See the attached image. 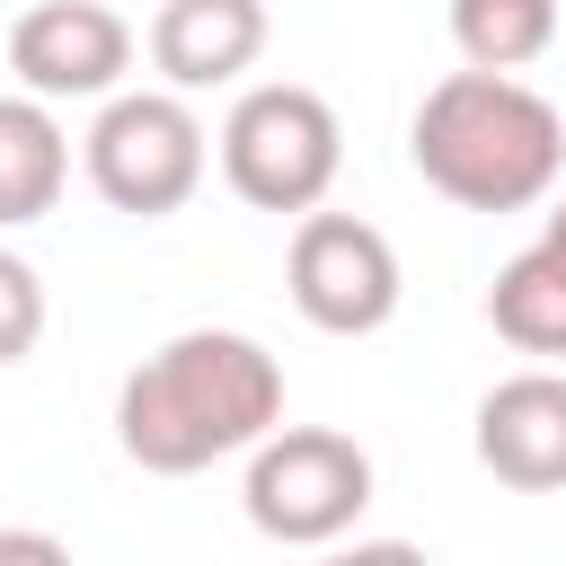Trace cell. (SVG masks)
<instances>
[{
	"mask_svg": "<svg viewBox=\"0 0 566 566\" xmlns=\"http://www.w3.org/2000/svg\"><path fill=\"white\" fill-rule=\"evenodd\" d=\"M274 424H283V363L248 327H177L115 389V442L150 478H195L212 460H239Z\"/></svg>",
	"mask_w": 566,
	"mask_h": 566,
	"instance_id": "obj_1",
	"label": "cell"
},
{
	"mask_svg": "<svg viewBox=\"0 0 566 566\" xmlns=\"http://www.w3.org/2000/svg\"><path fill=\"white\" fill-rule=\"evenodd\" d=\"M416 177L460 212H531L566 177V115L513 71H442L407 124Z\"/></svg>",
	"mask_w": 566,
	"mask_h": 566,
	"instance_id": "obj_2",
	"label": "cell"
},
{
	"mask_svg": "<svg viewBox=\"0 0 566 566\" xmlns=\"http://www.w3.org/2000/svg\"><path fill=\"white\" fill-rule=\"evenodd\" d=\"M80 168H88L106 212L168 221L195 203V186L212 168V133L186 106V88H106L88 133H80Z\"/></svg>",
	"mask_w": 566,
	"mask_h": 566,
	"instance_id": "obj_3",
	"label": "cell"
},
{
	"mask_svg": "<svg viewBox=\"0 0 566 566\" xmlns=\"http://www.w3.org/2000/svg\"><path fill=\"white\" fill-rule=\"evenodd\" d=\"M345 168V124L301 80H256L221 115V177L248 212H310Z\"/></svg>",
	"mask_w": 566,
	"mask_h": 566,
	"instance_id": "obj_4",
	"label": "cell"
},
{
	"mask_svg": "<svg viewBox=\"0 0 566 566\" xmlns=\"http://www.w3.org/2000/svg\"><path fill=\"white\" fill-rule=\"evenodd\" d=\"M239 504L283 548H327L371 513V451L336 424H274L248 442Z\"/></svg>",
	"mask_w": 566,
	"mask_h": 566,
	"instance_id": "obj_5",
	"label": "cell"
},
{
	"mask_svg": "<svg viewBox=\"0 0 566 566\" xmlns=\"http://www.w3.org/2000/svg\"><path fill=\"white\" fill-rule=\"evenodd\" d=\"M283 292L318 336H380L407 301L398 248L389 230H371L363 212H292V256H283Z\"/></svg>",
	"mask_w": 566,
	"mask_h": 566,
	"instance_id": "obj_6",
	"label": "cell"
},
{
	"mask_svg": "<svg viewBox=\"0 0 566 566\" xmlns=\"http://www.w3.org/2000/svg\"><path fill=\"white\" fill-rule=\"evenodd\" d=\"M9 71L27 97L71 106V97H106L133 71V27L115 0H35L9 27Z\"/></svg>",
	"mask_w": 566,
	"mask_h": 566,
	"instance_id": "obj_7",
	"label": "cell"
},
{
	"mask_svg": "<svg viewBox=\"0 0 566 566\" xmlns=\"http://www.w3.org/2000/svg\"><path fill=\"white\" fill-rule=\"evenodd\" d=\"M478 469L513 495H566V371L531 363L478 398Z\"/></svg>",
	"mask_w": 566,
	"mask_h": 566,
	"instance_id": "obj_8",
	"label": "cell"
},
{
	"mask_svg": "<svg viewBox=\"0 0 566 566\" xmlns=\"http://www.w3.org/2000/svg\"><path fill=\"white\" fill-rule=\"evenodd\" d=\"M265 53V0H159L150 18V71L186 97L248 80Z\"/></svg>",
	"mask_w": 566,
	"mask_h": 566,
	"instance_id": "obj_9",
	"label": "cell"
},
{
	"mask_svg": "<svg viewBox=\"0 0 566 566\" xmlns=\"http://www.w3.org/2000/svg\"><path fill=\"white\" fill-rule=\"evenodd\" d=\"M71 186V133L44 97H0V230H27Z\"/></svg>",
	"mask_w": 566,
	"mask_h": 566,
	"instance_id": "obj_10",
	"label": "cell"
},
{
	"mask_svg": "<svg viewBox=\"0 0 566 566\" xmlns=\"http://www.w3.org/2000/svg\"><path fill=\"white\" fill-rule=\"evenodd\" d=\"M486 327H495L513 354L557 363V354H566V248L531 239L522 256H504L495 283H486Z\"/></svg>",
	"mask_w": 566,
	"mask_h": 566,
	"instance_id": "obj_11",
	"label": "cell"
},
{
	"mask_svg": "<svg viewBox=\"0 0 566 566\" xmlns=\"http://www.w3.org/2000/svg\"><path fill=\"white\" fill-rule=\"evenodd\" d=\"M451 44L478 71H531L557 44V0H451Z\"/></svg>",
	"mask_w": 566,
	"mask_h": 566,
	"instance_id": "obj_12",
	"label": "cell"
},
{
	"mask_svg": "<svg viewBox=\"0 0 566 566\" xmlns=\"http://www.w3.org/2000/svg\"><path fill=\"white\" fill-rule=\"evenodd\" d=\"M35 336H44V274H35L18 248H0V371L27 363Z\"/></svg>",
	"mask_w": 566,
	"mask_h": 566,
	"instance_id": "obj_13",
	"label": "cell"
},
{
	"mask_svg": "<svg viewBox=\"0 0 566 566\" xmlns=\"http://www.w3.org/2000/svg\"><path fill=\"white\" fill-rule=\"evenodd\" d=\"M0 557H44V566H62L71 548H62L53 531H0Z\"/></svg>",
	"mask_w": 566,
	"mask_h": 566,
	"instance_id": "obj_14",
	"label": "cell"
},
{
	"mask_svg": "<svg viewBox=\"0 0 566 566\" xmlns=\"http://www.w3.org/2000/svg\"><path fill=\"white\" fill-rule=\"evenodd\" d=\"M539 239H548V248H566V195L548 203V221H539Z\"/></svg>",
	"mask_w": 566,
	"mask_h": 566,
	"instance_id": "obj_15",
	"label": "cell"
}]
</instances>
